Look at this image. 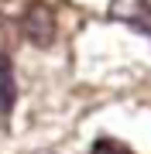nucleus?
Instances as JSON below:
<instances>
[{"instance_id": "1", "label": "nucleus", "mask_w": 151, "mask_h": 154, "mask_svg": "<svg viewBox=\"0 0 151 154\" xmlns=\"http://www.w3.org/2000/svg\"><path fill=\"white\" fill-rule=\"evenodd\" d=\"M21 34L34 48H48L55 41V14H52V7L41 4V0H34L28 11H24V17H21Z\"/></svg>"}, {"instance_id": "2", "label": "nucleus", "mask_w": 151, "mask_h": 154, "mask_svg": "<svg viewBox=\"0 0 151 154\" xmlns=\"http://www.w3.org/2000/svg\"><path fill=\"white\" fill-rule=\"evenodd\" d=\"M106 14L113 21H124L131 28H137V31H148V24H151V4L148 0H110Z\"/></svg>"}, {"instance_id": "3", "label": "nucleus", "mask_w": 151, "mask_h": 154, "mask_svg": "<svg viewBox=\"0 0 151 154\" xmlns=\"http://www.w3.org/2000/svg\"><path fill=\"white\" fill-rule=\"evenodd\" d=\"M17 99V82H14V65L0 55V116H11Z\"/></svg>"}, {"instance_id": "4", "label": "nucleus", "mask_w": 151, "mask_h": 154, "mask_svg": "<svg viewBox=\"0 0 151 154\" xmlns=\"http://www.w3.org/2000/svg\"><path fill=\"white\" fill-rule=\"evenodd\" d=\"M90 154H134V151H131L127 144L113 140V137H100V140H96L93 147H90Z\"/></svg>"}]
</instances>
